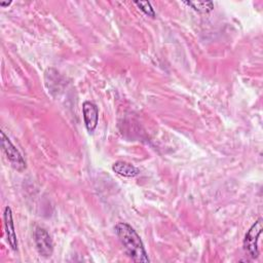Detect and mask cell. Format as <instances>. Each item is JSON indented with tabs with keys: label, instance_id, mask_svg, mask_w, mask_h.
I'll list each match as a JSON object with an SVG mask.
<instances>
[{
	"label": "cell",
	"instance_id": "cell-8",
	"mask_svg": "<svg viewBox=\"0 0 263 263\" xmlns=\"http://www.w3.org/2000/svg\"><path fill=\"white\" fill-rule=\"evenodd\" d=\"M185 4L191 6L194 10L201 12V13H208L213 10L214 3L211 1H186Z\"/></svg>",
	"mask_w": 263,
	"mask_h": 263
},
{
	"label": "cell",
	"instance_id": "cell-5",
	"mask_svg": "<svg viewBox=\"0 0 263 263\" xmlns=\"http://www.w3.org/2000/svg\"><path fill=\"white\" fill-rule=\"evenodd\" d=\"M82 115L86 129L91 133L99 122V109L92 102L86 101L82 104Z\"/></svg>",
	"mask_w": 263,
	"mask_h": 263
},
{
	"label": "cell",
	"instance_id": "cell-6",
	"mask_svg": "<svg viewBox=\"0 0 263 263\" xmlns=\"http://www.w3.org/2000/svg\"><path fill=\"white\" fill-rule=\"evenodd\" d=\"M4 226H5V232L7 236V241L11 249L13 251L17 250V239L16 234L14 230V224L12 219V212L9 206H6L4 209Z\"/></svg>",
	"mask_w": 263,
	"mask_h": 263
},
{
	"label": "cell",
	"instance_id": "cell-4",
	"mask_svg": "<svg viewBox=\"0 0 263 263\" xmlns=\"http://www.w3.org/2000/svg\"><path fill=\"white\" fill-rule=\"evenodd\" d=\"M34 240L36 249L40 256L48 258L52 255L53 243L48 232L41 227H37L34 232Z\"/></svg>",
	"mask_w": 263,
	"mask_h": 263
},
{
	"label": "cell",
	"instance_id": "cell-2",
	"mask_svg": "<svg viewBox=\"0 0 263 263\" xmlns=\"http://www.w3.org/2000/svg\"><path fill=\"white\" fill-rule=\"evenodd\" d=\"M1 135V147L6 155L8 161L11 163V165L17 170V171H24L26 168V161L24 160L23 156L18 152V150L14 147V145L11 143L9 138L4 134L3 130L0 132Z\"/></svg>",
	"mask_w": 263,
	"mask_h": 263
},
{
	"label": "cell",
	"instance_id": "cell-3",
	"mask_svg": "<svg viewBox=\"0 0 263 263\" xmlns=\"http://www.w3.org/2000/svg\"><path fill=\"white\" fill-rule=\"evenodd\" d=\"M262 219H258L249 229L245 236L243 248L252 258H257L259 255L258 239L262 231Z\"/></svg>",
	"mask_w": 263,
	"mask_h": 263
},
{
	"label": "cell",
	"instance_id": "cell-1",
	"mask_svg": "<svg viewBox=\"0 0 263 263\" xmlns=\"http://www.w3.org/2000/svg\"><path fill=\"white\" fill-rule=\"evenodd\" d=\"M115 233L125 254L135 262H149L143 241L136 230L127 223L119 222L114 227Z\"/></svg>",
	"mask_w": 263,
	"mask_h": 263
},
{
	"label": "cell",
	"instance_id": "cell-9",
	"mask_svg": "<svg viewBox=\"0 0 263 263\" xmlns=\"http://www.w3.org/2000/svg\"><path fill=\"white\" fill-rule=\"evenodd\" d=\"M135 4L148 16H151V17H154L155 16V11L154 9L152 8L151 4L149 2H139V1H136Z\"/></svg>",
	"mask_w": 263,
	"mask_h": 263
},
{
	"label": "cell",
	"instance_id": "cell-10",
	"mask_svg": "<svg viewBox=\"0 0 263 263\" xmlns=\"http://www.w3.org/2000/svg\"><path fill=\"white\" fill-rule=\"evenodd\" d=\"M11 4V1H9V2H0V6H2V7H5V6H8V5H10Z\"/></svg>",
	"mask_w": 263,
	"mask_h": 263
},
{
	"label": "cell",
	"instance_id": "cell-7",
	"mask_svg": "<svg viewBox=\"0 0 263 263\" xmlns=\"http://www.w3.org/2000/svg\"><path fill=\"white\" fill-rule=\"evenodd\" d=\"M112 171L121 176V177H125V178H134L136 176L139 175V170L133 165L132 163L125 162V161H116L112 164Z\"/></svg>",
	"mask_w": 263,
	"mask_h": 263
}]
</instances>
